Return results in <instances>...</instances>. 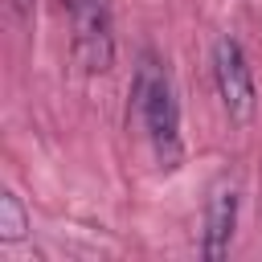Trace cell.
Instances as JSON below:
<instances>
[{"instance_id": "cell-3", "label": "cell", "mask_w": 262, "mask_h": 262, "mask_svg": "<svg viewBox=\"0 0 262 262\" xmlns=\"http://www.w3.org/2000/svg\"><path fill=\"white\" fill-rule=\"evenodd\" d=\"M213 86H217V98L233 123H246L254 115V106H258L254 70L233 37H217V45H213Z\"/></svg>"}, {"instance_id": "cell-5", "label": "cell", "mask_w": 262, "mask_h": 262, "mask_svg": "<svg viewBox=\"0 0 262 262\" xmlns=\"http://www.w3.org/2000/svg\"><path fill=\"white\" fill-rule=\"evenodd\" d=\"M29 229V217L16 201V192H4L0 196V242H20Z\"/></svg>"}, {"instance_id": "cell-2", "label": "cell", "mask_w": 262, "mask_h": 262, "mask_svg": "<svg viewBox=\"0 0 262 262\" xmlns=\"http://www.w3.org/2000/svg\"><path fill=\"white\" fill-rule=\"evenodd\" d=\"M70 12V53L78 70L106 74L115 66V20L111 0H61Z\"/></svg>"}, {"instance_id": "cell-6", "label": "cell", "mask_w": 262, "mask_h": 262, "mask_svg": "<svg viewBox=\"0 0 262 262\" xmlns=\"http://www.w3.org/2000/svg\"><path fill=\"white\" fill-rule=\"evenodd\" d=\"M12 4H16V8H20V12H29V0H12Z\"/></svg>"}, {"instance_id": "cell-1", "label": "cell", "mask_w": 262, "mask_h": 262, "mask_svg": "<svg viewBox=\"0 0 262 262\" xmlns=\"http://www.w3.org/2000/svg\"><path fill=\"white\" fill-rule=\"evenodd\" d=\"M131 102H135V115L143 123V135L156 151V164L160 168H180V156H184V143H180V106H176V94H172V82L164 74V66L143 53L139 57V70H135V82H131Z\"/></svg>"}, {"instance_id": "cell-4", "label": "cell", "mask_w": 262, "mask_h": 262, "mask_svg": "<svg viewBox=\"0 0 262 262\" xmlns=\"http://www.w3.org/2000/svg\"><path fill=\"white\" fill-rule=\"evenodd\" d=\"M233 225H237V184H233L229 176H221V180L209 188V201H205V237H201V254H205L209 262H217V258L229 254Z\"/></svg>"}]
</instances>
